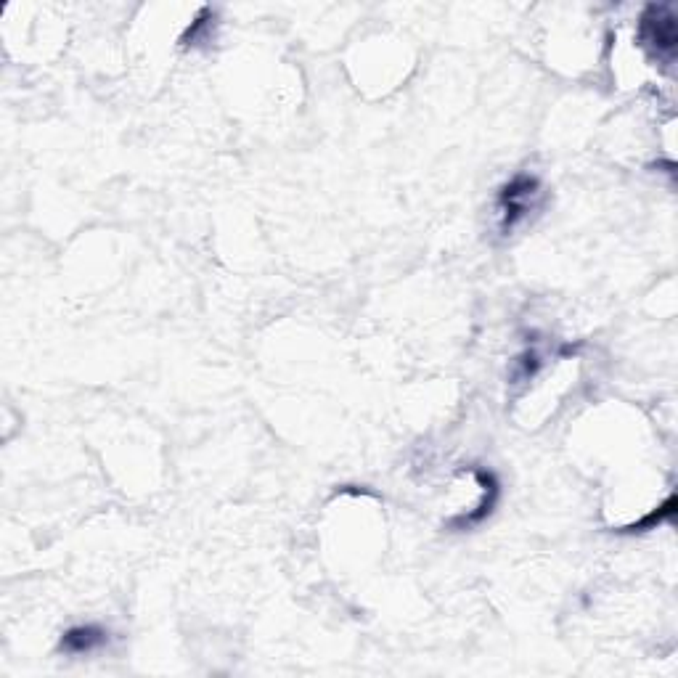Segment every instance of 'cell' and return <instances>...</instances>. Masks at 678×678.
I'll return each instance as SVG.
<instances>
[{"mask_svg":"<svg viewBox=\"0 0 678 678\" xmlns=\"http://www.w3.org/2000/svg\"><path fill=\"white\" fill-rule=\"evenodd\" d=\"M541 194V186L533 175H517L498 196V215H501V228L512 231L520 220L528 218V212L535 207V196Z\"/></svg>","mask_w":678,"mask_h":678,"instance_id":"1","label":"cell"},{"mask_svg":"<svg viewBox=\"0 0 678 678\" xmlns=\"http://www.w3.org/2000/svg\"><path fill=\"white\" fill-rule=\"evenodd\" d=\"M106 641V633L96 626H80L64 633L61 639V649H67L72 655H88L93 649H98Z\"/></svg>","mask_w":678,"mask_h":678,"instance_id":"2","label":"cell"}]
</instances>
